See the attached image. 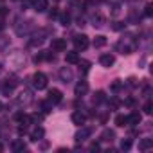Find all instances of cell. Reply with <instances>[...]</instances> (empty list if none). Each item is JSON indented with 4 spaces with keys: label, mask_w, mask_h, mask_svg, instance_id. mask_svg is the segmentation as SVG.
<instances>
[{
    "label": "cell",
    "mask_w": 153,
    "mask_h": 153,
    "mask_svg": "<svg viewBox=\"0 0 153 153\" xmlns=\"http://www.w3.org/2000/svg\"><path fill=\"white\" fill-rule=\"evenodd\" d=\"M33 85H34V88L43 90V88L47 87V76H45L43 72H36V74L33 76Z\"/></svg>",
    "instance_id": "1"
},
{
    "label": "cell",
    "mask_w": 153,
    "mask_h": 153,
    "mask_svg": "<svg viewBox=\"0 0 153 153\" xmlns=\"http://www.w3.org/2000/svg\"><path fill=\"white\" fill-rule=\"evenodd\" d=\"M74 47H76V51H85L88 47V36L87 34H78L74 38Z\"/></svg>",
    "instance_id": "2"
},
{
    "label": "cell",
    "mask_w": 153,
    "mask_h": 153,
    "mask_svg": "<svg viewBox=\"0 0 153 153\" xmlns=\"http://www.w3.org/2000/svg\"><path fill=\"white\" fill-rule=\"evenodd\" d=\"M51 49H52L54 52H63V51H67V40H63V38H54V40L51 42Z\"/></svg>",
    "instance_id": "3"
},
{
    "label": "cell",
    "mask_w": 153,
    "mask_h": 153,
    "mask_svg": "<svg viewBox=\"0 0 153 153\" xmlns=\"http://www.w3.org/2000/svg\"><path fill=\"white\" fill-rule=\"evenodd\" d=\"M61 99H63V94H61V90H58V88H52V90H49V101H51L52 105L59 103Z\"/></svg>",
    "instance_id": "4"
},
{
    "label": "cell",
    "mask_w": 153,
    "mask_h": 153,
    "mask_svg": "<svg viewBox=\"0 0 153 153\" xmlns=\"http://www.w3.org/2000/svg\"><path fill=\"white\" fill-rule=\"evenodd\" d=\"M99 63H101L103 67H112V65L115 63V56H114V54H101Z\"/></svg>",
    "instance_id": "5"
},
{
    "label": "cell",
    "mask_w": 153,
    "mask_h": 153,
    "mask_svg": "<svg viewBox=\"0 0 153 153\" xmlns=\"http://www.w3.org/2000/svg\"><path fill=\"white\" fill-rule=\"evenodd\" d=\"M85 121H87V115H85V114H81V112H74V114H72V123H74V124L83 126Z\"/></svg>",
    "instance_id": "6"
},
{
    "label": "cell",
    "mask_w": 153,
    "mask_h": 153,
    "mask_svg": "<svg viewBox=\"0 0 153 153\" xmlns=\"http://www.w3.org/2000/svg\"><path fill=\"white\" fill-rule=\"evenodd\" d=\"M74 92H76V96H85L87 92H88V85H87V81H79L78 85H76V88H74Z\"/></svg>",
    "instance_id": "7"
},
{
    "label": "cell",
    "mask_w": 153,
    "mask_h": 153,
    "mask_svg": "<svg viewBox=\"0 0 153 153\" xmlns=\"http://www.w3.org/2000/svg\"><path fill=\"white\" fill-rule=\"evenodd\" d=\"M43 135H45V130H43L42 126H38V128L33 130V133H31V140H33V142H38V140L43 139Z\"/></svg>",
    "instance_id": "8"
},
{
    "label": "cell",
    "mask_w": 153,
    "mask_h": 153,
    "mask_svg": "<svg viewBox=\"0 0 153 153\" xmlns=\"http://www.w3.org/2000/svg\"><path fill=\"white\" fill-rule=\"evenodd\" d=\"M59 78L67 83V81H72V70L68 68V67H63L61 70H59Z\"/></svg>",
    "instance_id": "9"
},
{
    "label": "cell",
    "mask_w": 153,
    "mask_h": 153,
    "mask_svg": "<svg viewBox=\"0 0 153 153\" xmlns=\"http://www.w3.org/2000/svg\"><path fill=\"white\" fill-rule=\"evenodd\" d=\"M90 133H92V128H81L78 133H76V140H78V142H79V140H85Z\"/></svg>",
    "instance_id": "10"
},
{
    "label": "cell",
    "mask_w": 153,
    "mask_h": 153,
    "mask_svg": "<svg viewBox=\"0 0 153 153\" xmlns=\"http://www.w3.org/2000/svg\"><path fill=\"white\" fill-rule=\"evenodd\" d=\"M126 121L130 123V124H140V121H142V115L139 114V112H133V114H130V117H126Z\"/></svg>",
    "instance_id": "11"
},
{
    "label": "cell",
    "mask_w": 153,
    "mask_h": 153,
    "mask_svg": "<svg viewBox=\"0 0 153 153\" xmlns=\"http://www.w3.org/2000/svg\"><path fill=\"white\" fill-rule=\"evenodd\" d=\"M65 61L70 63V65L78 63V61H79V54H78V52H67V54H65Z\"/></svg>",
    "instance_id": "12"
},
{
    "label": "cell",
    "mask_w": 153,
    "mask_h": 153,
    "mask_svg": "<svg viewBox=\"0 0 153 153\" xmlns=\"http://www.w3.org/2000/svg\"><path fill=\"white\" fill-rule=\"evenodd\" d=\"M47 7H49V2H47V0H36V2H34V9H36L38 13H43Z\"/></svg>",
    "instance_id": "13"
},
{
    "label": "cell",
    "mask_w": 153,
    "mask_h": 153,
    "mask_svg": "<svg viewBox=\"0 0 153 153\" xmlns=\"http://www.w3.org/2000/svg\"><path fill=\"white\" fill-rule=\"evenodd\" d=\"M149 148H153V139H142V140L139 142V149L146 151V149H149Z\"/></svg>",
    "instance_id": "14"
},
{
    "label": "cell",
    "mask_w": 153,
    "mask_h": 153,
    "mask_svg": "<svg viewBox=\"0 0 153 153\" xmlns=\"http://www.w3.org/2000/svg\"><path fill=\"white\" fill-rule=\"evenodd\" d=\"M114 137H115V133H114L112 130H105L103 135H101V140H105V142H112Z\"/></svg>",
    "instance_id": "15"
},
{
    "label": "cell",
    "mask_w": 153,
    "mask_h": 153,
    "mask_svg": "<svg viewBox=\"0 0 153 153\" xmlns=\"http://www.w3.org/2000/svg\"><path fill=\"white\" fill-rule=\"evenodd\" d=\"M105 45H106V38L105 36H96L94 38V47L99 49V47H105Z\"/></svg>",
    "instance_id": "16"
},
{
    "label": "cell",
    "mask_w": 153,
    "mask_h": 153,
    "mask_svg": "<svg viewBox=\"0 0 153 153\" xmlns=\"http://www.w3.org/2000/svg\"><path fill=\"white\" fill-rule=\"evenodd\" d=\"M103 22H105V18H103L101 15H94V16H92V24H94V27H101Z\"/></svg>",
    "instance_id": "17"
},
{
    "label": "cell",
    "mask_w": 153,
    "mask_h": 153,
    "mask_svg": "<svg viewBox=\"0 0 153 153\" xmlns=\"http://www.w3.org/2000/svg\"><path fill=\"white\" fill-rule=\"evenodd\" d=\"M59 22H61V25H68L70 24V15L68 13H61V16H59Z\"/></svg>",
    "instance_id": "18"
},
{
    "label": "cell",
    "mask_w": 153,
    "mask_h": 153,
    "mask_svg": "<svg viewBox=\"0 0 153 153\" xmlns=\"http://www.w3.org/2000/svg\"><path fill=\"white\" fill-rule=\"evenodd\" d=\"M13 149H15V151H24V149H25V142H24V140H16V142L13 144Z\"/></svg>",
    "instance_id": "19"
},
{
    "label": "cell",
    "mask_w": 153,
    "mask_h": 153,
    "mask_svg": "<svg viewBox=\"0 0 153 153\" xmlns=\"http://www.w3.org/2000/svg\"><path fill=\"white\" fill-rule=\"evenodd\" d=\"M115 124H117V126H124V124H128V121H126L124 115H117V117H115Z\"/></svg>",
    "instance_id": "20"
},
{
    "label": "cell",
    "mask_w": 153,
    "mask_h": 153,
    "mask_svg": "<svg viewBox=\"0 0 153 153\" xmlns=\"http://www.w3.org/2000/svg\"><path fill=\"white\" fill-rule=\"evenodd\" d=\"M130 148H131V140H130V139H124V140L121 142V149H123V151H128Z\"/></svg>",
    "instance_id": "21"
},
{
    "label": "cell",
    "mask_w": 153,
    "mask_h": 153,
    "mask_svg": "<svg viewBox=\"0 0 153 153\" xmlns=\"http://www.w3.org/2000/svg\"><path fill=\"white\" fill-rule=\"evenodd\" d=\"M94 101H96V103H101V101H105V94H103L101 90H99V92H96V94H94Z\"/></svg>",
    "instance_id": "22"
},
{
    "label": "cell",
    "mask_w": 153,
    "mask_h": 153,
    "mask_svg": "<svg viewBox=\"0 0 153 153\" xmlns=\"http://www.w3.org/2000/svg\"><path fill=\"white\" fill-rule=\"evenodd\" d=\"M151 108H153V103H151V101H148V103L144 105V114H148V115H149V114H151Z\"/></svg>",
    "instance_id": "23"
},
{
    "label": "cell",
    "mask_w": 153,
    "mask_h": 153,
    "mask_svg": "<svg viewBox=\"0 0 153 153\" xmlns=\"http://www.w3.org/2000/svg\"><path fill=\"white\" fill-rule=\"evenodd\" d=\"M11 92H13V83H11V85L7 83V85L4 87V94H6V96H11Z\"/></svg>",
    "instance_id": "24"
},
{
    "label": "cell",
    "mask_w": 153,
    "mask_h": 153,
    "mask_svg": "<svg viewBox=\"0 0 153 153\" xmlns=\"http://www.w3.org/2000/svg\"><path fill=\"white\" fill-rule=\"evenodd\" d=\"M144 15H146V16H151V15H153V7H151V4H148V6H146Z\"/></svg>",
    "instance_id": "25"
},
{
    "label": "cell",
    "mask_w": 153,
    "mask_h": 153,
    "mask_svg": "<svg viewBox=\"0 0 153 153\" xmlns=\"http://www.w3.org/2000/svg\"><path fill=\"white\" fill-rule=\"evenodd\" d=\"M90 149H92V151H97V149H101V146H99L97 142H94V144L90 146Z\"/></svg>",
    "instance_id": "26"
},
{
    "label": "cell",
    "mask_w": 153,
    "mask_h": 153,
    "mask_svg": "<svg viewBox=\"0 0 153 153\" xmlns=\"http://www.w3.org/2000/svg\"><path fill=\"white\" fill-rule=\"evenodd\" d=\"M119 88H121V83H119V81H115V83L112 85V90H119Z\"/></svg>",
    "instance_id": "27"
},
{
    "label": "cell",
    "mask_w": 153,
    "mask_h": 153,
    "mask_svg": "<svg viewBox=\"0 0 153 153\" xmlns=\"http://www.w3.org/2000/svg\"><path fill=\"white\" fill-rule=\"evenodd\" d=\"M49 16H51V18H56V16H58V11H56V9H52V11L49 13Z\"/></svg>",
    "instance_id": "28"
},
{
    "label": "cell",
    "mask_w": 153,
    "mask_h": 153,
    "mask_svg": "<svg viewBox=\"0 0 153 153\" xmlns=\"http://www.w3.org/2000/svg\"><path fill=\"white\" fill-rule=\"evenodd\" d=\"M18 133L24 135V133H25V126H20V128H18Z\"/></svg>",
    "instance_id": "29"
},
{
    "label": "cell",
    "mask_w": 153,
    "mask_h": 153,
    "mask_svg": "<svg viewBox=\"0 0 153 153\" xmlns=\"http://www.w3.org/2000/svg\"><path fill=\"white\" fill-rule=\"evenodd\" d=\"M2 108H4V105H2V103H0V112H2Z\"/></svg>",
    "instance_id": "30"
},
{
    "label": "cell",
    "mask_w": 153,
    "mask_h": 153,
    "mask_svg": "<svg viewBox=\"0 0 153 153\" xmlns=\"http://www.w3.org/2000/svg\"><path fill=\"white\" fill-rule=\"evenodd\" d=\"M2 149H4V148H2V146H0V151H2Z\"/></svg>",
    "instance_id": "31"
}]
</instances>
